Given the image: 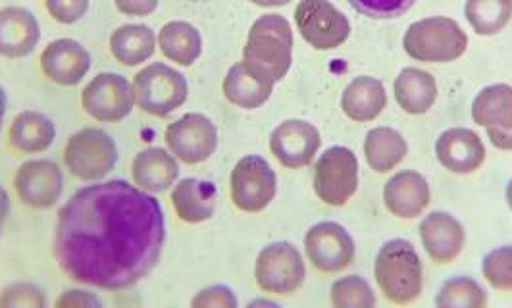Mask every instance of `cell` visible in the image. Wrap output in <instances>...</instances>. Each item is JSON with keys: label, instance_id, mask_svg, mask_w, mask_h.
Segmentation results:
<instances>
[{"label": "cell", "instance_id": "obj_6", "mask_svg": "<svg viewBox=\"0 0 512 308\" xmlns=\"http://www.w3.org/2000/svg\"><path fill=\"white\" fill-rule=\"evenodd\" d=\"M359 158L349 147L335 145L314 164V193L324 205L341 208L359 191Z\"/></svg>", "mask_w": 512, "mask_h": 308}, {"label": "cell", "instance_id": "obj_4", "mask_svg": "<svg viewBox=\"0 0 512 308\" xmlns=\"http://www.w3.org/2000/svg\"><path fill=\"white\" fill-rule=\"evenodd\" d=\"M403 47L412 60L447 64L459 60L468 49V35L453 18L432 16L410 24Z\"/></svg>", "mask_w": 512, "mask_h": 308}, {"label": "cell", "instance_id": "obj_14", "mask_svg": "<svg viewBox=\"0 0 512 308\" xmlns=\"http://www.w3.org/2000/svg\"><path fill=\"white\" fill-rule=\"evenodd\" d=\"M14 189L22 205L49 210L62 199L64 174L56 162L47 158L27 160L16 170Z\"/></svg>", "mask_w": 512, "mask_h": 308}, {"label": "cell", "instance_id": "obj_47", "mask_svg": "<svg viewBox=\"0 0 512 308\" xmlns=\"http://www.w3.org/2000/svg\"><path fill=\"white\" fill-rule=\"evenodd\" d=\"M0 228H2V222H0Z\"/></svg>", "mask_w": 512, "mask_h": 308}, {"label": "cell", "instance_id": "obj_46", "mask_svg": "<svg viewBox=\"0 0 512 308\" xmlns=\"http://www.w3.org/2000/svg\"><path fill=\"white\" fill-rule=\"evenodd\" d=\"M505 199H507V205L512 210V180L507 183V189H505Z\"/></svg>", "mask_w": 512, "mask_h": 308}, {"label": "cell", "instance_id": "obj_12", "mask_svg": "<svg viewBox=\"0 0 512 308\" xmlns=\"http://www.w3.org/2000/svg\"><path fill=\"white\" fill-rule=\"evenodd\" d=\"M83 110L97 122H122L135 106V93L128 77L103 72L93 77L81 91Z\"/></svg>", "mask_w": 512, "mask_h": 308}, {"label": "cell", "instance_id": "obj_25", "mask_svg": "<svg viewBox=\"0 0 512 308\" xmlns=\"http://www.w3.org/2000/svg\"><path fill=\"white\" fill-rule=\"evenodd\" d=\"M224 97L243 110H256L268 103L274 93V83L251 70L243 60L233 64L224 77Z\"/></svg>", "mask_w": 512, "mask_h": 308}, {"label": "cell", "instance_id": "obj_34", "mask_svg": "<svg viewBox=\"0 0 512 308\" xmlns=\"http://www.w3.org/2000/svg\"><path fill=\"white\" fill-rule=\"evenodd\" d=\"M482 274L495 291L512 293V245L489 251L482 260Z\"/></svg>", "mask_w": 512, "mask_h": 308}, {"label": "cell", "instance_id": "obj_2", "mask_svg": "<svg viewBox=\"0 0 512 308\" xmlns=\"http://www.w3.org/2000/svg\"><path fill=\"white\" fill-rule=\"evenodd\" d=\"M374 278L391 305L407 307L424 293V266L416 247L407 239L384 243L374 262Z\"/></svg>", "mask_w": 512, "mask_h": 308}, {"label": "cell", "instance_id": "obj_29", "mask_svg": "<svg viewBox=\"0 0 512 308\" xmlns=\"http://www.w3.org/2000/svg\"><path fill=\"white\" fill-rule=\"evenodd\" d=\"M158 47L162 54L180 64V66H193L199 56L203 54V35L197 27L189 22H168L158 31Z\"/></svg>", "mask_w": 512, "mask_h": 308}, {"label": "cell", "instance_id": "obj_41", "mask_svg": "<svg viewBox=\"0 0 512 308\" xmlns=\"http://www.w3.org/2000/svg\"><path fill=\"white\" fill-rule=\"evenodd\" d=\"M489 143L503 153H512V129L499 131V129H486Z\"/></svg>", "mask_w": 512, "mask_h": 308}, {"label": "cell", "instance_id": "obj_36", "mask_svg": "<svg viewBox=\"0 0 512 308\" xmlns=\"http://www.w3.org/2000/svg\"><path fill=\"white\" fill-rule=\"evenodd\" d=\"M45 293L29 282H18L8 285L0 293V308H45Z\"/></svg>", "mask_w": 512, "mask_h": 308}, {"label": "cell", "instance_id": "obj_13", "mask_svg": "<svg viewBox=\"0 0 512 308\" xmlns=\"http://www.w3.org/2000/svg\"><path fill=\"white\" fill-rule=\"evenodd\" d=\"M164 141L168 151L180 162L195 166L203 164L216 153L218 128L205 114L189 112L166 128Z\"/></svg>", "mask_w": 512, "mask_h": 308}, {"label": "cell", "instance_id": "obj_44", "mask_svg": "<svg viewBox=\"0 0 512 308\" xmlns=\"http://www.w3.org/2000/svg\"><path fill=\"white\" fill-rule=\"evenodd\" d=\"M6 106H8V99H6V91H4V87L0 85V129H2V124H4V116H6Z\"/></svg>", "mask_w": 512, "mask_h": 308}, {"label": "cell", "instance_id": "obj_1", "mask_svg": "<svg viewBox=\"0 0 512 308\" xmlns=\"http://www.w3.org/2000/svg\"><path fill=\"white\" fill-rule=\"evenodd\" d=\"M166 243L162 206L124 180L97 181L60 208L54 258L72 282L124 291L143 282Z\"/></svg>", "mask_w": 512, "mask_h": 308}, {"label": "cell", "instance_id": "obj_48", "mask_svg": "<svg viewBox=\"0 0 512 308\" xmlns=\"http://www.w3.org/2000/svg\"><path fill=\"white\" fill-rule=\"evenodd\" d=\"M193 2H199V0H193Z\"/></svg>", "mask_w": 512, "mask_h": 308}, {"label": "cell", "instance_id": "obj_40", "mask_svg": "<svg viewBox=\"0 0 512 308\" xmlns=\"http://www.w3.org/2000/svg\"><path fill=\"white\" fill-rule=\"evenodd\" d=\"M116 8L131 18H145L151 16L154 10L158 8L160 0H114Z\"/></svg>", "mask_w": 512, "mask_h": 308}, {"label": "cell", "instance_id": "obj_45", "mask_svg": "<svg viewBox=\"0 0 512 308\" xmlns=\"http://www.w3.org/2000/svg\"><path fill=\"white\" fill-rule=\"evenodd\" d=\"M249 307L255 308V307H272L276 308L278 305L276 303H272V301H264V299H256V301H253V303H249Z\"/></svg>", "mask_w": 512, "mask_h": 308}, {"label": "cell", "instance_id": "obj_43", "mask_svg": "<svg viewBox=\"0 0 512 308\" xmlns=\"http://www.w3.org/2000/svg\"><path fill=\"white\" fill-rule=\"evenodd\" d=\"M251 2L262 8H280V6H287L291 0H251Z\"/></svg>", "mask_w": 512, "mask_h": 308}, {"label": "cell", "instance_id": "obj_11", "mask_svg": "<svg viewBox=\"0 0 512 308\" xmlns=\"http://www.w3.org/2000/svg\"><path fill=\"white\" fill-rule=\"evenodd\" d=\"M308 262L322 274H341L357 258L353 235L337 222H318L305 235Z\"/></svg>", "mask_w": 512, "mask_h": 308}, {"label": "cell", "instance_id": "obj_30", "mask_svg": "<svg viewBox=\"0 0 512 308\" xmlns=\"http://www.w3.org/2000/svg\"><path fill=\"white\" fill-rule=\"evenodd\" d=\"M156 35L145 24H126L112 31L110 52L124 66H139L153 58L156 52Z\"/></svg>", "mask_w": 512, "mask_h": 308}, {"label": "cell", "instance_id": "obj_10", "mask_svg": "<svg viewBox=\"0 0 512 308\" xmlns=\"http://www.w3.org/2000/svg\"><path fill=\"white\" fill-rule=\"evenodd\" d=\"M295 24L316 51H335L351 35L349 18L330 0H301L295 8Z\"/></svg>", "mask_w": 512, "mask_h": 308}, {"label": "cell", "instance_id": "obj_19", "mask_svg": "<svg viewBox=\"0 0 512 308\" xmlns=\"http://www.w3.org/2000/svg\"><path fill=\"white\" fill-rule=\"evenodd\" d=\"M41 70L52 83L74 87L89 74L93 58L89 51L74 39H56L41 54Z\"/></svg>", "mask_w": 512, "mask_h": 308}, {"label": "cell", "instance_id": "obj_16", "mask_svg": "<svg viewBox=\"0 0 512 308\" xmlns=\"http://www.w3.org/2000/svg\"><path fill=\"white\" fill-rule=\"evenodd\" d=\"M439 164L455 176H472L484 162L487 151L482 137L468 128L445 129L436 141Z\"/></svg>", "mask_w": 512, "mask_h": 308}, {"label": "cell", "instance_id": "obj_31", "mask_svg": "<svg viewBox=\"0 0 512 308\" xmlns=\"http://www.w3.org/2000/svg\"><path fill=\"white\" fill-rule=\"evenodd\" d=\"M464 16L476 35L493 37L511 24L512 0H466Z\"/></svg>", "mask_w": 512, "mask_h": 308}, {"label": "cell", "instance_id": "obj_35", "mask_svg": "<svg viewBox=\"0 0 512 308\" xmlns=\"http://www.w3.org/2000/svg\"><path fill=\"white\" fill-rule=\"evenodd\" d=\"M359 14L370 20H395L409 12L416 0H347Z\"/></svg>", "mask_w": 512, "mask_h": 308}, {"label": "cell", "instance_id": "obj_39", "mask_svg": "<svg viewBox=\"0 0 512 308\" xmlns=\"http://www.w3.org/2000/svg\"><path fill=\"white\" fill-rule=\"evenodd\" d=\"M58 308H101L103 303L97 295L85 291V289H68L64 291L56 303Z\"/></svg>", "mask_w": 512, "mask_h": 308}, {"label": "cell", "instance_id": "obj_26", "mask_svg": "<svg viewBox=\"0 0 512 308\" xmlns=\"http://www.w3.org/2000/svg\"><path fill=\"white\" fill-rule=\"evenodd\" d=\"M8 139L10 145L20 153H45L56 139V126L43 112L24 110L10 124Z\"/></svg>", "mask_w": 512, "mask_h": 308}, {"label": "cell", "instance_id": "obj_37", "mask_svg": "<svg viewBox=\"0 0 512 308\" xmlns=\"http://www.w3.org/2000/svg\"><path fill=\"white\" fill-rule=\"evenodd\" d=\"M91 0H45L47 12L51 14L52 20L64 26H72L79 22L87 10Z\"/></svg>", "mask_w": 512, "mask_h": 308}, {"label": "cell", "instance_id": "obj_23", "mask_svg": "<svg viewBox=\"0 0 512 308\" xmlns=\"http://www.w3.org/2000/svg\"><path fill=\"white\" fill-rule=\"evenodd\" d=\"M218 189L212 181L185 178L176 181L172 191V205L178 218L187 224H203L214 216Z\"/></svg>", "mask_w": 512, "mask_h": 308}, {"label": "cell", "instance_id": "obj_9", "mask_svg": "<svg viewBox=\"0 0 512 308\" xmlns=\"http://www.w3.org/2000/svg\"><path fill=\"white\" fill-rule=\"evenodd\" d=\"M231 201L241 212L258 214L272 205L278 193V176L266 158L243 156L231 170Z\"/></svg>", "mask_w": 512, "mask_h": 308}, {"label": "cell", "instance_id": "obj_20", "mask_svg": "<svg viewBox=\"0 0 512 308\" xmlns=\"http://www.w3.org/2000/svg\"><path fill=\"white\" fill-rule=\"evenodd\" d=\"M41 39V27L35 14L22 6L0 10V56L24 58L35 51Z\"/></svg>", "mask_w": 512, "mask_h": 308}, {"label": "cell", "instance_id": "obj_33", "mask_svg": "<svg viewBox=\"0 0 512 308\" xmlns=\"http://www.w3.org/2000/svg\"><path fill=\"white\" fill-rule=\"evenodd\" d=\"M330 303L335 308H374L378 301L368 280L353 274L333 282Z\"/></svg>", "mask_w": 512, "mask_h": 308}, {"label": "cell", "instance_id": "obj_7", "mask_svg": "<svg viewBox=\"0 0 512 308\" xmlns=\"http://www.w3.org/2000/svg\"><path fill=\"white\" fill-rule=\"evenodd\" d=\"M307 280V264L301 251L289 241L266 245L255 262V282L268 295L287 297L297 293Z\"/></svg>", "mask_w": 512, "mask_h": 308}, {"label": "cell", "instance_id": "obj_21", "mask_svg": "<svg viewBox=\"0 0 512 308\" xmlns=\"http://www.w3.org/2000/svg\"><path fill=\"white\" fill-rule=\"evenodd\" d=\"M131 178L139 189L151 195L166 193L180 178L178 158L166 149L149 147L133 158Z\"/></svg>", "mask_w": 512, "mask_h": 308}, {"label": "cell", "instance_id": "obj_3", "mask_svg": "<svg viewBox=\"0 0 512 308\" xmlns=\"http://www.w3.org/2000/svg\"><path fill=\"white\" fill-rule=\"evenodd\" d=\"M243 62L256 74L282 81L293 64V29L280 14H264L249 29L243 49Z\"/></svg>", "mask_w": 512, "mask_h": 308}, {"label": "cell", "instance_id": "obj_8", "mask_svg": "<svg viewBox=\"0 0 512 308\" xmlns=\"http://www.w3.org/2000/svg\"><path fill=\"white\" fill-rule=\"evenodd\" d=\"M116 162L118 145L104 129H79L64 149V164L77 180H104L116 168Z\"/></svg>", "mask_w": 512, "mask_h": 308}, {"label": "cell", "instance_id": "obj_38", "mask_svg": "<svg viewBox=\"0 0 512 308\" xmlns=\"http://www.w3.org/2000/svg\"><path fill=\"white\" fill-rule=\"evenodd\" d=\"M193 308H237L239 301L228 285H210L199 291L193 301Z\"/></svg>", "mask_w": 512, "mask_h": 308}, {"label": "cell", "instance_id": "obj_5", "mask_svg": "<svg viewBox=\"0 0 512 308\" xmlns=\"http://www.w3.org/2000/svg\"><path fill=\"white\" fill-rule=\"evenodd\" d=\"M135 104L145 112L156 118H166L172 112H176L189 97V85L187 79L178 70L154 62L131 81Z\"/></svg>", "mask_w": 512, "mask_h": 308}, {"label": "cell", "instance_id": "obj_27", "mask_svg": "<svg viewBox=\"0 0 512 308\" xmlns=\"http://www.w3.org/2000/svg\"><path fill=\"white\" fill-rule=\"evenodd\" d=\"M409 154V143L401 131L393 128L370 129L364 139V158L376 174L393 172Z\"/></svg>", "mask_w": 512, "mask_h": 308}, {"label": "cell", "instance_id": "obj_24", "mask_svg": "<svg viewBox=\"0 0 512 308\" xmlns=\"http://www.w3.org/2000/svg\"><path fill=\"white\" fill-rule=\"evenodd\" d=\"M395 101L401 106L403 112L410 116L428 114L437 101V81L426 70L409 66L399 72L393 83Z\"/></svg>", "mask_w": 512, "mask_h": 308}, {"label": "cell", "instance_id": "obj_22", "mask_svg": "<svg viewBox=\"0 0 512 308\" xmlns=\"http://www.w3.org/2000/svg\"><path fill=\"white\" fill-rule=\"evenodd\" d=\"M387 106L384 83L378 77H355L341 95L343 114L359 124L374 122Z\"/></svg>", "mask_w": 512, "mask_h": 308}, {"label": "cell", "instance_id": "obj_28", "mask_svg": "<svg viewBox=\"0 0 512 308\" xmlns=\"http://www.w3.org/2000/svg\"><path fill=\"white\" fill-rule=\"evenodd\" d=\"M472 120L484 129H512V87L493 83L484 87L472 101Z\"/></svg>", "mask_w": 512, "mask_h": 308}, {"label": "cell", "instance_id": "obj_15", "mask_svg": "<svg viewBox=\"0 0 512 308\" xmlns=\"http://www.w3.org/2000/svg\"><path fill=\"white\" fill-rule=\"evenodd\" d=\"M320 147V131L307 120H285L270 133V153L287 170L310 166Z\"/></svg>", "mask_w": 512, "mask_h": 308}, {"label": "cell", "instance_id": "obj_18", "mask_svg": "<svg viewBox=\"0 0 512 308\" xmlns=\"http://www.w3.org/2000/svg\"><path fill=\"white\" fill-rule=\"evenodd\" d=\"M432 203L428 180L416 170L397 172L385 181L384 205L399 220H416Z\"/></svg>", "mask_w": 512, "mask_h": 308}, {"label": "cell", "instance_id": "obj_32", "mask_svg": "<svg viewBox=\"0 0 512 308\" xmlns=\"http://www.w3.org/2000/svg\"><path fill=\"white\" fill-rule=\"evenodd\" d=\"M434 303L439 308H486L489 299L478 280L470 276H455L439 287Z\"/></svg>", "mask_w": 512, "mask_h": 308}, {"label": "cell", "instance_id": "obj_42", "mask_svg": "<svg viewBox=\"0 0 512 308\" xmlns=\"http://www.w3.org/2000/svg\"><path fill=\"white\" fill-rule=\"evenodd\" d=\"M10 214V197L6 193V189L0 185V222H4Z\"/></svg>", "mask_w": 512, "mask_h": 308}, {"label": "cell", "instance_id": "obj_17", "mask_svg": "<svg viewBox=\"0 0 512 308\" xmlns=\"http://www.w3.org/2000/svg\"><path fill=\"white\" fill-rule=\"evenodd\" d=\"M420 241L430 260L445 266L461 257L466 247V230L451 212L436 210L420 222Z\"/></svg>", "mask_w": 512, "mask_h": 308}]
</instances>
